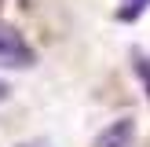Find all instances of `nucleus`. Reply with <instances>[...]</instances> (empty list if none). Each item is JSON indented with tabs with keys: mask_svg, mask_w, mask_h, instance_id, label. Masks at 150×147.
Wrapping results in <instances>:
<instances>
[{
	"mask_svg": "<svg viewBox=\"0 0 150 147\" xmlns=\"http://www.w3.org/2000/svg\"><path fill=\"white\" fill-rule=\"evenodd\" d=\"M0 66H11V70H22V66H33V48L29 41L11 26H0Z\"/></svg>",
	"mask_w": 150,
	"mask_h": 147,
	"instance_id": "f257e3e1",
	"label": "nucleus"
},
{
	"mask_svg": "<svg viewBox=\"0 0 150 147\" xmlns=\"http://www.w3.org/2000/svg\"><path fill=\"white\" fill-rule=\"evenodd\" d=\"M132 136H136V125H132L128 118H121V121L106 125V129L99 132V143L95 147H132Z\"/></svg>",
	"mask_w": 150,
	"mask_h": 147,
	"instance_id": "f03ea898",
	"label": "nucleus"
},
{
	"mask_svg": "<svg viewBox=\"0 0 150 147\" xmlns=\"http://www.w3.org/2000/svg\"><path fill=\"white\" fill-rule=\"evenodd\" d=\"M146 4H150V0H125L121 11H117V19H121V22H136L139 15H143V7H146Z\"/></svg>",
	"mask_w": 150,
	"mask_h": 147,
	"instance_id": "7ed1b4c3",
	"label": "nucleus"
},
{
	"mask_svg": "<svg viewBox=\"0 0 150 147\" xmlns=\"http://www.w3.org/2000/svg\"><path fill=\"white\" fill-rule=\"evenodd\" d=\"M132 63H136V70H139V77H143V88H146V96H150V59L146 55H132Z\"/></svg>",
	"mask_w": 150,
	"mask_h": 147,
	"instance_id": "20e7f679",
	"label": "nucleus"
},
{
	"mask_svg": "<svg viewBox=\"0 0 150 147\" xmlns=\"http://www.w3.org/2000/svg\"><path fill=\"white\" fill-rule=\"evenodd\" d=\"M22 147H51L48 140H29V143H22Z\"/></svg>",
	"mask_w": 150,
	"mask_h": 147,
	"instance_id": "39448f33",
	"label": "nucleus"
},
{
	"mask_svg": "<svg viewBox=\"0 0 150 147\" xmlns=\"http://www.w3.org/2000/svg\"><path fill=\"white\" fill-rule=\"evenodd\" d=\"M0 96H4V85H0Z\"/></svg>",
	"mask_w": 150,
	"mask_h": 147,
	"instance_id": "423d86ee",
	"label": "nucleus"
}]
</instances>
